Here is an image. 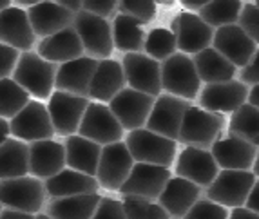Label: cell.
I'll use <instances>...</instances> for the list:
<instances>
[{
  "instance_id": "1",
  "label": "cell",
  "mask_w": 259,
  "mask_h": 219,
  "mask_svg": "<svg viewBox=\"0 0 259 219\" xmlns=\"http://www.w3.org/2000/svg\"><path fill=\"white\" fill-rule=\"evenodd\" d=\"M56 65L49 64L44 58H40L36 53L27 51L18 56L17 67L13 71V80L26 91L29 96H35L36 100L51 98L55 89Z\"/></svg>"
},
{
  "instance_id": "2",
  "label": "cell",
  "mask_w": 259,
  "mask_h": 219,
  "mask_svg": "<svg viewBox=\"0 0 259 219\" xmlns=\"http://www.w3.org/2000/svg\"><path fill=\"white\" fill-rule=\"evenodd\" d=\"M221 129H223V116L221 114L190 105L183 116L178 142H182L187 147L207 151L208 147L214 145V142L220 138Z\"/></svg>"
},
{
  "instance_id": "3",
  "label": "cell",
  "mask_w": 259,
  "mask_h": 219,
  "mask_svg": "<svg viewBox=\"0 0 259 219\" xmlns=\"http://www.w3.org/2000/svg\"><path fill=\"white\" fill-rule=\"evenodd\" d=\"M73 27L82 42L83 55L93 60H109L114 49L111 24L105 18L95 17L91 13L80 11L74 15Z\"/></svg>"
},
{
  "instance_id": "4",
  "label": "cell",
  "mask_w": 259,
  "mask_h": 219,
  "mask_svg": "<svg viewBox=\"0 0 259 219\" xmlns=\"http://www.w3.org/2000/svg\"><path fill=\"white\" fill-rule=\"evenodd\" d=\"M123 143L127 145L136 163L158 165V167L168 168L172 165L174 154H176V142L151 133L147 129L129 133Z\"/></svg>"
},
{
  "instance_id": "5",
  "label": "cell",
  "mask_w": 259,
  "mask_h": 219,
  "mask_svg": "<svg viewBox=\"0 0 259 219\" xmlns=\"http://www.w3.org/2000/svg\"><path fill=\"white\" fill-rule=\"evenodd\" d=\"M199 85L201 82L189 55L176 53L161 64V89L167 91V95L192 100L198 95Z\"/></svg>"
},
{
  "instance_id": "6",
  "label": "cell",
  "mask_w": 259,
  "mask_h": 219,
  "mask_svg": "<svg viewBox=\"0 0 259 219\" xmlns=\"http://www.w3.org/2000/svg\"><path fill=\"white\" fill-rule=\"evenodd\" d=\"M46 199L44 183L36 178L24 176L0 181V205L26 214H38Z\"/></svg>"
},
{
  "instance_id": "7",
  "label": "cell",
  "mask_w": 259,
  "mask_h": 219,
  "mask_svg": "<svg viewBox=\"0 0 259 219\" xmlns=\"http://www.w3.org/2000/svg\"><path fill=\"white\" fill-rule=\"evenodd\" d=\"M255 183V176L250 170H221L208 185L207 199L221 206L239 208L246 203Z\"/></svg>"
},
{
  "instance_id": "8",
  "label": "cell",
  "mask_w": 259,
  "mask_h": 219,
  "mask_svg": "<svg viewBox=\"0 0 259 219\" xmlns=\"http://www.w3.org/2000/svg\"><path fill=\"white\" fill-rule=\"evenodd\" d=\"M121 69L125 74L129 89L138 91L152 98L161 93V65L143 53H127L121 60Z\"/></svg>"
},
{
  "instance_id": "9",
  "label": "cell",
  "mask_w": 259,
  "mask_h": 219,
  "mask_svg": "<svg viewBox=\"0 0 259 219\" xmlns=\"http://www.w3.org/2000/svg\"><path fill=\"white\" fill-rule=\"evenodd\" d=\"M170 178H172L170 176V170L165 167L147 165V163H134L129 178L120 187L118 192L123 198L131 196V198H142V199H147V201L156 203Z\"/></svg>"
},
{
  "instance_id": "10",
  "label": "cell",
  "mask_w": 259,
  "mask_h": 219,
  "mask_svg": "<svg viewBox=\"0 0 259 219\" xmlns=\"http://www.w3.org/2000/svg\"><path fill=\"white\" fill-rule=\"evenodd\" d=\"M9 133L20 142H42L55 136L48 107L38 100H29L26 107L9 121Z\"/></svg>"
},
{
  "instance_id": "11",
  "label": "cell",
  "mask_w": 259,
  "mask_h": 219,
  "mask_svg": "<svg viewBox=\"0 0 259 219\" xmlns=\"http://www.w3.org/2000/svg\"><path fill=\"white\" fill-rule=\"evenodd\" d=\"M82 138H87L91 142L98 143L100 147L111 145V143L121 142L123 129L111 112V109L104 103L91 102L85 109L78 133Z\"/></svg>"
},
{
  "instance_id": "12",
  "label": "cell",
  "mask_w": 259,
  "mask_h": 219,
  "mask_svg": "<svg viewBox=\"0 0 259 219\" xmlns=\"http://www.w3.org/2000/svg\"><path fill=\"white\" fill-rule=\"evenodd\" d=\"M133 167L134 159L125 143L116 142L105 145L102 147V154H100L96 181L100 187L107 190H120V187L129 178Z\"/></svg>"
},
{
  "instance_id": "13",
  "label": "cell",
  "mask_w": 259,
  "mask_h": 219,
  "mask_svg": "<svg viewBox=\"0 0 259 219\" xmlns=\"http://www.w3.org/2000/svg\"><path fill=\"white\" fill-rule=\"evenodd\" d=\"M189 107L190 103L187 100L176 98V96L170 95H160L154 100V105H152V111L147 118L145 129L154 134H160L163 138H168L172 142H178L183 116H185Z\"/></svg>"
},
{
  "instance_id": "14",
  "label": "cell",
  "mask_w": 259,
  "mask_h": 219,
  "mask_svg": "<svg viewBox=\"0 0 259 219\" xmlns=\"http://www.w3.org/2000/svg\"><path fill=\"white\" fill-rule=\"evenodd\" d=\"M152 105H154L152 96L133 89H123L109 102L107 107L121 125V129L133 133V130L143 129V125L147 123Z\"/></svg>"
},
{
  "instance_id": "15",
  "label": "cell",
  "mask_w": 259,
  "mask_h": 219,
  "mask_svg": "<svg viewBox=\"0 0 259 219\" xmlns=\"http://www.w3.org/2000/svg\"><path fill=\"white\" fill-rule=\"evenodd\" d=\"M89 103L91 102L87 98H80V96L55 91L51 98H49V103L46 105L55 134H60V136L65 138L76 134Z\"/></svg>"
},
{
  "instance_id": "16",
  "label": "cell",
  "mask_w": 259,
  "mask_h": 219,
  "mask_svg": "<svg viewBox=\"0 0 259 219\" xmlns=\"http://www.w3.org/2000/svg\"><path fill=\"white\" fill-rule=\"evenodd\" d=\"M176 36V48L183 55H196L212 43L214 29L207 26L196 13H178L172 20V29Z\"/></svg>"
},
{
  "instance_id": "17",
  "label": "cell",
  "mask_w": 259,
  "mask_h": 219,
  "mask_svg": "<svg viewBox=\"0 0 259 219\" xmlns=\"http://www.w3.org/2000/svg\"><path fill=\"white\" fill-rule=\"evenodd\" d=\"M96 67H98V60H93L89 56H82L73 62L58 65L55 76V89L89 100V87H91Z\"/></svg>"
},
{
  "instance_id": "18",
  "label": "cell",
  "mask_w": 259,
  "mask_h": 219,
  "mask_svg": "<svg viewBox=\"0 0 259 219\" xmlns=\"http://www.w3.org/2000/svg\"><path fill=\"white\" fill-rule=\"evenodd\" d=\"M212 43L214 49L234 67H245L255 53V43L238 24L218 27V31H214Z\"/></svg>"
},
{
  "instance_id": "19",
  "label": "cell",
  "mask_w": 259,
  "mask_h": 219,
  "mask_svg": "<svg viewBox=\"0 0 259 219\" xmlns=\"http://www.w3.org/2000/svg\"><path fill=\"white\" fill-rule=\"evenodd\" d=\"M248 98V89L238 80L208 83L199 95V105L210 112H236Z\"/></svg>"
},
{
  "instance_id": "20",
  "label": "cell",
  "mask_w": 259,
  "mask_h": 219,
  "mask_svg": "<svg viewBox=\"0 0 259 219\" xmlns=\"http://www.w3.org/2000/svg\"><path fill=\"white\" fill-rule=\"evenodd\" d=\"M35 38L27 11L17 6H9L0 11V43L17 49L18 53H27L35 46Z\"/></svg>"
},
{
  "instance_id": "21",
  "label": "cell",
  "mask_w": 259,
  "mask_h": 219,
  "mask_svg": "<svg viewBox=\"0 0 259 219\" xmlns=\"http://www.w3.org/2000/svg\"><path fill=\"white\" fill-rule=\"evenodd\" d=\"M176 176L194 183V185L208 187L218 176V165L212 158L210 151L187 147L180 152L176 163Z\"/></svg>"
},
{
  "instance_id": "22",
  "label": "cell",
  "mask_w": 259,
  "mask_h": 219,
  "mask_svg": "<svg viewBox=\"0 0 259 219\" xmlns=\"http://www.w3.org/2000/svg\"><path fill=\"white\" fill-rule=\"evenodd\" d=\"M210 154L218 167L223 170H250L257 154V147L241 138L229 136L216 140Z\"/></svg>"
},
{
  "instance_id": "23",
  "label": "cell",
  "mask_w": 259,
  "mask_h": 219,
  "mask_svg": "<svg viewBox=\"0 0 259 219\" xmlns=\"http://www.w3.org/2000/svg\"><path fill=\"white\" fill-rule=\"evenodd\" d=\"M65 168V149L55 140L29 143V174L36 180H49Z\"/></svg>"
},
{
  "instance_id": "24",
  "label": "cell",
  "mask_w": 259,
  "mask_h": 219,
  "mask_svg": "<svg viewBox=\"0 0 259 219\" xmlns=\"http://www.w3.org/2000/svg\"><path fill=\"white\" fill-rule=\"evenodd\" d=\"M27 18L35 36H42V38L67 29L74 22L73 13L62 8L58 2H51V0L38 2L36 6L27 9Z\"/></svg>"
},
{
  "instance_id": "25",
  "label": "cell",
  "mask_w": 259,
  "mask_h": 219,
  "mask_svg": "<svg viewBox=\"0 0 259 219\" xmlns=\"http://www.w3.org/2000/svg\"><path fill=\"white\" fill-rule=\"evenodd\" d=\"M36 55L46 62H49V64L58 65L85 56L83 55L82 42H80L76 31L73 27H67V29L60 31V33L51 34L48 38H42L38 43V49H36Z\"/></svg>"
},
{
  "instance_id": "26",
  "label": "cell",
  "mask_w": 259,
  "mask_h": 219,
  "mask_svg": "<svg viewBox=\"0 0 259 219\" xmlns=\"http://www.w3.org/2000/svg\"><path fill=\"white\" fill-rule=\"evenodd\" d=\"M199 198V187L183 180V178H170L165 185L163 192L158 198V205L168 214V217L183 219L187 212L194 206Z\"/></svg>"
},
{
  "instance_id": "27",
  "label": "cell",
  "mask_w": 259,
  "mask_h": 219,
  "mask_svg": "<svg viewBox=\"0 0 259 219\" xmlns=\"http://www.w3.org/2000/svg\"><path fill=\"white\" fill-rule=\"evenodd\" d=\"M125 74L116 60H100L89 87V98L98 103H109L118 93L125 89Z\"/></svg>"
},
{
  "instance_id": "28",
  "label": "cell",
  "mask_w": 259,
  "mask_h": 219,
  "mask_svg": "<svg viewBox=\"0 0 259 219\" xmlns=\"http://www.w3.org/2000/svg\"><path fill=\"white\" fill-rule=\"evenodd\" d=\"M64 149L67 167L91 178H96L100 154H102V147L98 143L82 138L80 134H73V136L65 138Z\"/></svg>"
},
{
  "instance_id": "29",
  "label": "cell",
  "mask_w": 259,
  "mask_h": 219,
  "mask_svg": "<svg viewBox=\"0 0 259 219\" xmlns=\"http://www.w3.org/2000/svg\"><path fill=\"white\" fill-rule=\"evenodd\" d=\"M44 189L53 198H71V196H85V194H98V181L96 178L87 176L73 168H64L56 176L49 178L44 183Z\"/></svg>"
},
{
  "instance_id": "30",
  "label": "cell",
  "mask_w": 259,
  "mask_h": 219,
  "mask_svg": "<svg viewBox=\"0 0 259 219\" xmlns=\"http://www.w3.org/2000/svg\"><path fill=\"white\" fill-rule=\"evenodd\" d=\"M100 201H102L100 194L53 198L46 206V214L51 219H93Z\"/></svg>"
},
{
  "instance_id": "31",
  "label": "cell",
  "mask_w": 259,
  "mask_h": 219,
  "mask_svg": "<svg viewBox=\"0 0 259 219\" xmlns=\"http://www.w3.org/2000/svg\"><path fill=\"white\" fill-rule=\"evenodd\" d=\"M192 62H194L199 82H205L207 85L208 83L229 82L236 76V67L227 58H223L214 48H207L203 51L196 53Z\"/></svg>"
},
{
  "instance_id": "32",
  "label": "cell",
  "mask_w": 259,
  "mask_h": 219,
  "mask_svg": "<svg viewBox=\"0 0 259 219\" xmlns=\"http://www.w3.org/2000/svg\"><path fill=\"white\" fill-rule=\"evenodd\" d=\"M29 176V145L8 138L0 145V181Z\"/></svg>"
},
{
  "instance_id": "33",
  "label": "cell",
  "mask_w": 259,
  "mask_h": 219,
  "mask_svg": "<svg viewBox=\"0 0 259 219\" xmlns=\"http://www.w3.org/2000/svg\"><path fill=\"white\" fill-rule=\"evenodd\" d=\"M112 43L118 51L123 53H140L145 43V31L140 22L127 15L118 13L111 26Z\"/></svg>"
},
{
  "instance_id": "34",
  "label": "cell",
  "mask_w": 259,
  "mask_h": 219,
  "mask_svg": "<svg viewBox=\"0 0 259 219\" xmlns=\"http://www.w3.org/2000/svg\"><path fill=\"white\" fill-rule=\"evenodd\" d=\"M229 130L230 136L241 138L254 147H259V109L250 103H243L238 111L232 112Z\"/></svg>"
},
{
  "instance_id": "35",
  "label": "cell",
  "mask_w": 259,
  "mask_h": 219,
  "mask_svg": "<svg viewBox=\"0 0 259 219\" xmlns=\"http://www.w3.org/2000/svg\"><path fill=\"white\" fill-rule=\"evenodd\" d=\"M243 2L239 0H216V2H207L203 9L198 11V17L210 27H223L236 24L241 13Z\"/></svg>"
},
{
  "instance_id": "36",
  "label": "cell",
  "mask_w": 259,
  "mask_h": 219,
  "mask_svg": "<svg viewBox=\"0 0 259 219\" xmlns=\"http://www.w3.org/2000/svg\"><path fill=\"white\" fill-rule=\"evenodd\" d=\"M31 96L22 89L13 78L0 80V118L13 120L29 103Z\"/></svg>"
},
{
  "instance_id": "37",
  "label": "cell",
  "mask_w": 259,
  "mask_h": 219,
  "mask_svg": "<svg viewBox=\"0 0 259 219\" xmlns=\"http://www.w3.org/2000/svg\"><path fill=\"white\" fill-rule=\"evenodd\" d=\"M176 36L170 29L165 27H156L145 36L143 51L156 62H165L172 55H176Z\"/></svg>"
},
{
  "instance_id": "38",
  "label": "cell",
  "mask_w": 259,
  "mask_h": 219,
  "mask_svg": "<svg viewBox=\"0 0 259 219\" xmlns=\"http://www.w3.org/2000/svg\"><path fill=\"white\" fill-rule=\"evenodd\" d=\"M123 212H125L127 219H170L167 212L161 208L158 203L147 201L142 198H123L121 201Z\"/></svg>"
},
{
  "instance_id": "39",
  "label": "cell",
  "mask_w": 259,
  "mask_h": 219,
  "mask_svg": "<svg viewBox=\"0 0 259 219\" xmlns=\"http://www.w3.org/2000/svg\"><path fill=\"white\" fill-rule=\"evenodd\" d=\"M118 13L127 15L140 22L142 26H145L156 17V2L152 0H123V2H118Z\"/></svg>"
},
{
  "instance_id": "40",
  "label": "cell",
  "mask_w": 259,
  "mask_h": 219,
  "mask_svg": "<svg viewBox=\"0 0 259 219\" xmlns=\"http://www.w3.org/2000/svg\"><path fill=\"white\" fill-rule=\"evenodd\" d=\"M183 219H229L227 208L208 199H198Z\"/></svg>"
},
{
  "instance_id": "41",
  "label": "cell",
  "mask_w": 259,
  "mask_h": 219,
  "mask_svg": "<svg viewBox=\"0 0 259 219\" xmlns=\"http://www.w3.org/2000/svg\"><path fill=\"white\" fill-rule=\"evenodd\" d=\"M238 26L248 34V38L259 43V8L255 4H243L238 18Z\"/></svg>"
},
{
  "instance_id": "42",
  "label": "cell",
  "mask_w": 259,
  "mask_h": 219,
  "mask_svg": "<svg viewBox=\"0 0 259 219\" xmlns=\"http://www.w3.org/2000/svg\"><path fill=\"white\" fill-rule=\"evenodd\" d=\"M93 219H127L121 201L111 198H102L100 205L96 206V212Z\"/></svg>"
},
{
  "instance_id": "43",
  "label": "cell",
  "mask_w": 259,
  "mask_h": 219,
  "mask_svg": "<svg viewBox=\"0 0 259 219\" xmlns=\"http://www.w3.org/2000/svg\"><path fill=\"white\" fill-rule=\"evenodd\" d=\"M118 9V2L114 0H82V11L91 13L95 17L105 18L114 15V11Z\"/></svg>"
},
{
  "instance_id": "44",
  "label": "cell",
  "mask_w": 259,
  "mask_h": 219,
  "mask_svg": "<svg viewBox=\"0 0 259 219\" xmlns=\"http://www.w3.org/2000/svg\"><path fill=\"white\" fill-rule=\"evenodd\" d=\"M18 56H20V53L17 49L0 43V80L9 78V74L13 73L17 67Z\"/></svg>"
},
{
  "instance_id": "45",
  "label": "cell",
  "mask_w": 259,
  "mask_h": 219,
  "mask_svg": "<svg viewBox=\"0 0 259 219\" xmlns=\"http://www.w3.org/2000/svg\"><path fill=\"white\" fill-rule=\"evenodd\" d=\"M241 83H250V85H259V49H255L250 62L241 69Z\"/></svg>"
},
{
  "instance_id": "46",
  "label": "cell",
  "mask_w": 259,
  "mask_h": 219,
  "mask_svg": "<svg viewBox=\"0 0 259 219\" xmlns=\"http://www.w3.org/2000/svg\"><path fill=\"white\" fill-rule=\"evenodd\" d=\"M246 208L259 215V181H255L254 187H252L250 194H248V198H246Z\"/></svg>"
},
{
  "instance_id": "47",
  "label": "cell",
  "mask_w": 259,
  "mask_h": 219,
  "mask_svg": "<svg viewBox=\"0 0 259 219\" xmlns=\"http://www.w3.org/2000/svg\"><path fill=\"white\" fill-rule=\"evenodd\" d=\"M0 219H35V215L26 214V212L13 210V208H2V212H0Z\"/></svg>"
},
{
  "instance_id": "48",
  "label": "cell",
  "mask_w": 259,
  "mask_h": 219,
  "mask_svg": "<svg viewBox=\"0 0 259 219\" xmlns=\"http://www.w3.org/2000/svg\"><path fill=\"white\" fill-rule=\"evenodd\" d=\"M229 219H259V215L255 212L245 208V206H239V208H234L232 214L229 215Z\"/></svg>"
},
{
  "instance_id": "49",
  "label": "cell",
  "mask_w": 259,
  "mask_h": 219,
  "mask_svg": "<svg viewBox=\"0 0 259 219\" xmlns=\"http://www.w3.org/2000/svg\"><path fill=\"white\" fill-rule=\"evenodd\" d=\"M58 4L73 15H76V13L82 11V0H58Z\"/></svg>"
},
{
  "instance_id": "50",
  "label": "cell",
  "mask_w": 259,
  "mask_h": 219,
  "mask_svg": "<svg viewBox=\"0 0 259 219\" xmlns=\"http://www.w3.org/2000/svg\"><path fill=\"white\" fill-rule=\"evenodd\" d=\"M180 4L187 9V13H194V11H199L207 6V0H183Z\"/></svg>"
},
{
  "instance_id": "51",
  "label": "cell",
  "mask_w": 259,
  "mask_h": 219,
  "mask_svg": "<svg viewBox=\"0 0 259 219\" xmlns=\"http://www.w3.org/2000/svg\"><path fill=\"white\" fill-rule=\"evenodd\" d=\"M9 123H8V120H4V118H0V145L6 142L9 138Z\"/></svg>"
},
{
  "instance_id": "52",
  "label": "cell",
  "mask_w": 259,
  "mask_h": 219,
  "mask_svg": "<svg viewBox=\"0 0 259 219\" xmlns=\"http://www.w3.org/2000/svg\"><path fill=\"white\" fill-rule=\"evenodd\" d=\"M248 103L254 105L255 109H259V85H254L250 93H248Z\"/></svg>"
},
{
  "instance_id": "53",
  "label": "cell",
  "mask_w": 259,
  "mask_h": 219,
  "mask_svg": "<svg viewBox=\"0 0 259 219\" xmlns=\"http://www.w3.org/2000/svg\"><path fill=\"white\" fill-rule=\"evenodd\" d=\"M252 168H254V172H252V174L259 178V152L255 154V159H254V165H252Z\"/></svg>"
},
{
  "instance_id": "54",
  "label": "cell",
  "mask_w": 259,
  "mask_h": 219,
  "mask_svg": "<svg viewBox=\"0 0 259 219\" xmlns=\"http://www.w3.org/2000/svg\"><path fill=\"white\" fill-rule=\"evenodd\" d=\"M9 6H11V2H9V0H0V11H4V9H8Z\"/></svg>"
},
{
  "instance_id": "55",
  "label": "cell",
  "mask_w": 259,
  "mask_h": 219,
  "mask_svg": "<svg viewBox=\"0 0 259 219\" xmlns=\"http://www.w3.org/2000/svg\"><path fill=\"white\" fill-rule=\"evenodd\" d=\"M35 219H51V217H49L48 214H36V215H35Z\"/></svg>"
},
{
  "instance_id": "56",
  "label": "cell",
  "mask_w": 259,
  "mask_h": 219,
  "mask_svg": "<svg viewBox=\"0 0 259 219\" xmlns=\"http://www.w3.org/2000/svg\"><path fill=\"white\" fill-rule=\"evenodd\" d=\"M255 6H257V8H259V0H257V2H255Z\"/></svg>"
},
{
  "instance_id": "57",
  "label": "cell",
  "mask_w": 259,
  "mask_h": 219,
  "mask_svg": "<svg viewBox=\"0 0 259 219\" xmlns=\"http://www.w3.org/2000/svg\"><path fill=\"white\" fill-rule=\"evenodd\" d=\"M0 212H2V205H0Z\"/></svg>"
}]
</instances>
